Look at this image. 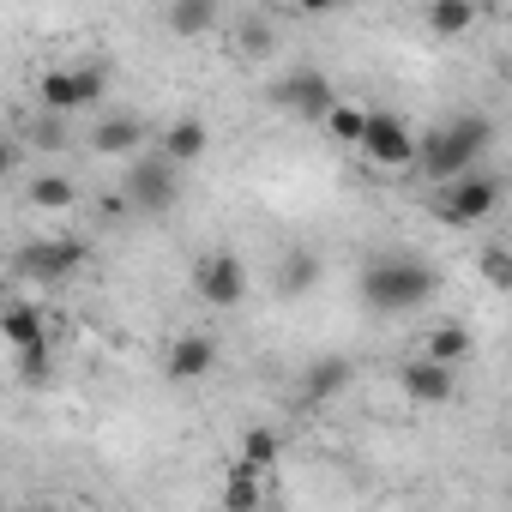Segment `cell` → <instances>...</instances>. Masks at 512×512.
Listing matches in <instances>:
<instances>
[{
	"mask_svg": "<svg viewBox=\"0 0 512 512\" xmlns=\"http://www.w3.org/2000/svg\"><path fill=\"white\" fill-rule=\"evenodd\" d=\"M440 290V272L416 253H374L356 278V296L368 314H416L422 302H434Z\"/></svg>",
	"mask_w": 512,
	"mask_h": 512,
	"instance_id": "6da1fadb",
	"label": "cell"
},
{
	"mask_svg": "<svg viewBox=\"0 0 512 512\" xmlns=\"http://www.w3.org/2000/svg\"><path fill=\"white\" fill-rule=\"evenodd\" d=\"M488 145H494V121H488V115H458V121L434 127V133H422V163H416V169H422L428 187L440 193V187L476 175L482 157H488Z\"/></svg>",
	"mask_w": 512,
	"mask_h": 512,
	"instance_id": "7a4b0ae2",
	"label": "cell"
},
{
	"mask_svg": "<svg viewBox=\"0 0 512 512\" xmlns=\"http://www.w3.org/2000/svg\"><path fill=\"white\" fill-rule=\"evenodd\" d=\"M85 266H91V247H85L79 235L25 241V247L13 253V272H19L25 284H43V290H55V284H67V278H79Z\"/></svg>",
	"mask_w": 512,
	"mask_h": 512,
	"instance_id": "3957f363",
	"label": "cell"
},
{
	"mask_svg": "<svg viewBox=\"0 0 512 512\" xmlns=\"http://www.w3.org/2000/svg\"><path fill=\"white\" fill-rule=\"evenodd\" d=\"M109 91V67L103 61H79V67H49L37 79V109L43 115H73V109H97Z\"/></svg>",
	"mask_w": 512,
	"mask_h": 512,
	"instance_id": "277c9868",
	"label": "cell"
},
{
	"mask_svg": "<svg viewBox=\"0 0 512 512\" xmlns=\"http://www.w3.org/2000/svg\"><path fill=\"white\" fill-rule=\"evenodd\" d=\"M121 193H127V205H133V211L163 217V211H175V205H181V169H175L169 157L145 151V157H133V163H127Z\"/></svg>",
	"mask_w": 512,
	"mask_h": 512,
	"instance_id": "5b68a950",
	"label": "cell"
},
{
	"mask_svg": "<svg viewBox=\"0 0 512 512\" xmlns=\"http://www.w3.org/2000/svg\"><path fill=\"white\" fill-rule=\"evenodd\" d=\"M500 199H506V181L488 175V169H476V175L440 187V193H434V211H440V223H452V229H476L482 217L500 211Z\"/></svg>",
	"mask_w": 512,
	"mask_h": 512,
	"instance_id": "8992f818",
	"label": "cell"
},
{
	"mask_svg": "<svg viewBox=\"0 0 512 512\" xmlns=\"http://www.w3.org/2000/svg\"><path fill=\"white\" fill-rule=\"evenodd\" d=\"M193 296L205 308H217V314L241 308L247 302V266H241V253H229V247L199 253V260H193Z\"/></svg>",
	"mask_w": 512,
	"mask_h": 512,
	"instance_id": "52a82bcc",
	"label": "cell"
},
{
	"mask_svg": "<svg viewBox=\"0 0 512 512\" xmlns=\"http://www.w3.org/2000/svg\"><path fill=\"white\" fill-rule=\"evenodd\" d=\"M272 103L284 109V115H302V121H326L344 97H338V85L320 73V67H290V73H278V85H272Z\"/></svg>",
	"mask_w": 512,
	"mask_h": 512,
	"instance_id": "ba28073f",
	"label": "cell"
},
{
	"mask_svg": "<svg viewBox=\"0 0 512 512\" xmlns=\"http://www.w3.org/2000/svg\"><path fill=\"white\" fill-rule=\"evenodd\" d=\"M362 157H368L374 169H410V163H422V139L410 133V121H404V115H392V109H374V115H368Z\"/></svg>",
	"mask_w": 512,
	"mask_h": 512,
	"instance_id": "9c48e42d",
	"label": "cell"
},
{
	"mask_svg": "<svg viewBox=\"0 0 512 512\" xmlns=\"http://www.w3.org/2000/svg\"><path fill=\"white\" fill-rule=\"evenodd\" d=\"M211 368H217V338H211V332H175V338H169L163 374H169L175 386H199Z\"/></svg>",
	"mask_w": 512,
	"mask_h": 512,
	"instance_id": "30bf717a",
	"label": "cell"
},
{
	"mask_svg": "<svg viewBox=\"0 0 512 512\" xmlns=\"http://www.w3.org/2000/svg\"><path fill=\"white\" fill-rule=\"evenodd\" d=\"M350 380H356V362H350V356H314V362L296 374V398H302V404H332V398L350 392Z\"/></svg>",
	"mask_w": 512,
	"mask_h": 512,
	"instance_id": "8fae6325",
	"label": "cell"
},
{
	"mask_svg": "<svg viewBox=\"0 0 512 512\" xmlns=\"http://www.w3.org/2000/svg\"><path fill=\"white\" fill-rule=\"evenodd\" d=\"M145 145H157L151 133H145V121L139 115H103L97 127H91V151L97 157H145Z\"/></svg>",
	"mask_w": 512,
	"mask_h": 512,
	"instance_id": "7c38bea8",
	"label": "cell"
},
{
	"mask_svg": "<svg viewBox=\"0 0 512 512\" xmlns=\"http://www.w3.org/2000/svg\"><path fill=\"white\" fill-rule=\"evenodd\" d=\"M157 157H169L175 169H187V163H199L205 151H211V127L199 121V115H175L163 133H157V145H151Z\"/></svg>",
	"mask_w": 512,
	"mask_h": 512,
	"instance_id": "4fadbf2b",
	"label": "cell"
},
{
	"mask_svg": "<svg viewBox=\"0 0 512 512\" xmlns=\"http://www.w3.org/2000/svg\"><path fill=\"white\" fill-rule=\"evenodd\" d=\"M0 338H7V350L13 356H31V350H43L49 344V314L37 308V302H7V314H0Z\"/></svg>",
	"mask_w": 512,
	"mask_h": 512,
	"instance_id": "5bb4252c",
	"label": "cell"
},
{
	"mask_svg": "<svg viewBox=\"0 0 512 512\" xmlns=\"http://www.w3.org/2000/svg\"><path fill=\"white\" fill-rule=\"evenodd\" d=\"M398 386H404V398H410V404H452L458 374H452V368H440V362H428V356H416V362H404Z\"/></svg>",
	"mask_w": 512,
	"mask_h": 512,
	"instance_id": "9a60e30c",
	"label": "cell"
},
{
	"mask_svg": "<svg viewBox=\"0 0 512 512\" xmlns=\"http://www.w3.org/2000/svg\"><path fill=\"white\" fill-rule=\"evenodd\" d=\"M422 356L440 362V368H458V362L470 356V326H464V320H434V326L422 332Z\"/></svg>",
	"mask_w": 512,
	"mask_h": 512,
	"instance_id": "2e32d148",
	"label": "cell"
},
{
	"mask_svg": "<svg viewBox=\"0 0 512 512\" xmlns=\"http://www.w3.org/2000/svg\"><path fill=\"white\" fill-rule=\"evenodd\" d=\"M25 199H31L37 211H73V205H79V181H73V175H55V169H43V175H31Z\"/></svg>",
	"mask_w": 512,
	"mask_h": 512,
	"instance_id": "e0dca14e",
	"label": "cell"
},
{
	"mask_svg": "<svg viewBox=\"0 0 512 512\" xmlns=\"http://www.w3.org/2000/svg\"><path fill=\"white\" fill-rule=\"evenodd\" d=\"M320 290V260L308 247H296L290 260L278 266V296H290V302H302V296H314Z\"/></svg>",
	"mask_w": 512,
	"mask_h": 512,
	"instance_id": "ac0fdd59",
	"label": "cell"
},
{
	"mask_svg": "<svg viewBox=\"0 0 512 512\" xmlns=\"http://www.w3.org/2000/svg\"><path fill=\"white\" fill-rule=\"evenodd\" d=\"M260 500H266V482H260V470L235 464V470L223 476V512H260Z\"/></svg>",
	"mask_w": 512,
	"mask_h": 512,
	"instance_id": "d6986e66",
	"label": "cell"
},
{
	"mask_svg": "<svg viewBox=\"0 0 512 512\" xmlns=\"http://www.w3.org/2000/svg\"><path fill=\"white\" fill-rule=\"evenodd\" d=\"M278 458H284V434H278V428H247V434H241V458H235V464H247V470L266 476Z\"/></svg>",
	"mask_w": 512,
	"mask_h": 512,
	"instance_id": "ffe728a7",
	"label": "cell"
},
{
	"mask_svg": "<svg viewBox=\"0 0 512 512\" xmlns=\"http://www.w3.org/2000/svg\"><path fill=\"white\" fill-rule=\"evenodd\" d=\"M163 25L175 37H205V31H217V7L211 0H175V7L163 13Z\"/></svg>",
	"mask_w": 512,
	"mask_h": 512,
	"instance_id": "44dd1931",
	"label": "cell"
},
{
	"mask_svg": "<svg viewBox=\"0 0 512 512\" xmlns=\"http://www.w3.org/2000/svg\"><path fill=\"white\" fill-rule=\"evenodd\" d=\"M422 25H428L434 37H464V31L476 25V7H470V0H434V7L422 13Z\"/></svg>",
	"mask_w": 512,
	"mask_h": 512,
	"instance_id": "7402d4cb",
	"label": "cell"
},
{
	"mask_svg": "<svg viewBox=\"0 0 512 512\" xmlns=\"http://www.w3.org/2000/svg\"><path fill=\"white\" fill-rule=\"evenodd\" d=\"M368 115H374V109L338 103V109L326 115V133H332V145H350V151H362V139H368Z\"/></svg>",
	"mask_w": 512,
	"mask_h": 512,
	"instance_id": "603a6c76",
	"label": "cell"
},
{
	"mask_svg": "<svg viewBox=\"0 0 512 512\" xmlns=\"http://www.w3.org/2000/svg\"><path fill=\"white\" fill-rule=\"evenodd\" d=\"M272 43H278V31H272V19H266V13H241V25H235V49H241L247 61L272 55Z\"/></svg>",
	"mask_w": 512,
	"mask_h": 512,
	"instance_id": "cb8c5ba5",
	"label": "cell"
},
{
	"mask_svg": "<svg viewBox=\"0 0 512 512\" xmlns=\"http://www.w3.org/2000/svg\"><path fill=\"white\" fill-rule=\"evenodd\" d=\"M476 278H482L488 290H500V296H512V247H500V241H488V247L476 253Z\"/></svg>",
	"mask_w": 512,
	"mask_h": 512,
	"instance_id": "d4e9b609",
	"label": "cell"
},
{
	"mask_svg": "<svg viewBox=\"0 0 512 512\" xmlns=\"http://www.w3.org/2000/svg\"><path fill=\"white\" fill-rule=\"evenodd\" d=\"M31 145H37V151H61V145H67L61 115H37V121H31Z\"/></svg>",
	"mask_w": 512,
	"mask_h": 512,
	"instance_id": "484cf974",
	"label": "cell"
},
{
	"mask_svg": "<svg viewBox=\"0 0 512 512\" xmlns=\"http://www.w3.org/2000/svg\"><path fill=\"white\" fill-rule=\"evenodd\" d=\"M49 368H55V356H49V344H43V350H31V356H19V374H25L31 386H43V380H49Z\"/></svg>",
	"mask_w": 512,
	"mask_h": 512,
	"instance_id": "4316f807",
	"label": "cell"
}]
</instances>
